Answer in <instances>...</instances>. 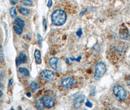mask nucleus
I'll list each match as a JSON object with an SVG mask.
<instances>
[{"instance_id": "nucleus-8", "label": "nucleus", "mask_w": 130, "mask_h": 110, "mask_svg": "<svg viewBox=\"0 0 130 110\" xmlns=\"http://www.w3.org/2000/svg\"><path fill=\"white\" fill-rule=\"evenodd\" d=\"M58 62H59V59L56 57H51L49 60V64L51 68L54 70H56V71L58 70Z\"/></svg>"}, {"instance_id": "nucleus-21", "label": "nucleus", "mask_w": 130, "mask_h": 110, "mask_svg": "<svg viewBox=\"0 0 130 110\" xmlns=\"http://www.w3.org/2000/svg\"><path fill=\"white\" fill-rule=\"evenodd\" d=\"M43 31L45 32L47 29V22L45 19H43Z\"/></svg>"}, {"instance_id": "nucleus-5", "label": "nucleus", "mask_w": 130, "mask_h": 110, "mask_svg": "<svg viewBox=\"0 0 130 110\" xmlns=\"http://www.w3.org/2000/svg\"><path fill=\"white\" fill-rule=\"evenodd\" d=\"M28 62V57L25 52L22 51L19 54V55L16 59V64L17 66H19L23 63Z\"/></svg>"}, {"instance_id": "nucleus-1", "label": "nucleus", "mask_w": 130, "mask_h": 110, "mask_svg": "<svg viewBox=\"0 0 130 110\" xmlns=\"http://www.w3.org/2000/svg\"><path fill=\"white\" fill-rule=\"evenodd\" d=\"M67 16L66 12L61 9L54 10L51 14V21L52 24L56 26H61L66 22Z\"/></svg>"}, {"instance_id": "nucleus-13", "label": "nucleus", "mask_w": 130, "mask_h": 110, "mask_svg": "<svg viewBox=\"0 0 130 110\" xmlns=\"http://www.w3.org/2000/svg\"><path fill=\"white\" fill-rule=\"evenodd\" d=\"M19 12L23 15H28L29 13V10L26 7L20 6L19 8Z\"/></svg>"}, {"instance_id": "nucleus-15", "label": "nucleus", "mask_w": 130, "mask_h": 110, "mask_svg": "<svg viewBox=\"0 0 130 110\" xmlns=\"http://www.w3.org/2000/svg\"><path fill=\"white\" fill-rule=\"evenodd\" d=\"M36 107L39 110H43L44 107L43 101L41 100H38L36 102Z\"/></svg>"}, {"instance_id": "nucleus-14", "label": "nucleus", "mask_w": 130, "mask_h": 110, "mask_svg": "<svg viewBox=\"0 0 130 110\" xmlns=\"http://www.w3.org/2000/svg\"><path fill=\"white\" fill-rule=\"evenodd\" d=\"M18 71H19V72L20 73H23L24 74V75H25L26 76H29V71L27 68L20 67V68H19Z\"/></svg>"}, {"instance_id": "nucleus-9", "label": "nucleus", "mask_w": 130, "mask_h": 110, "mask_svg": "<svg viewBox=\"0 0 130 110\" xmlns=\"http://www.w3.org/2000/svg\"><path fill=\"white\" fill-rule=\"evenodd\" d=\"M84 96L83 95H80L78 96L74 100L73 103L74 107L75 109H78L81 106L82 103L84 100Z\"/></svg>"}, {"instance_id": "nucleus-2", "label": "nucleus", "mask_w": 130, "mask_h": 110, "mask_svg": "<svg viewBox=\"0 0 130 110\" xmlns=\"http://www.w3.org/2000/svg\"><path fill=\"white\" fill-rule=\"evenodd\" d=\"M113 93L118 101L124 100L127 97V93L125 90L121 86L116 85L113 87Z\"/></svg>"}, {"instance_id": "nucleus-23", "label": "nucleus", "mask_w": 130, "mask_h": 110, "mask_svg": "<svg viewBox=\"0 0 130 110\" xmlns=\"http://www.w3.org/2000/svg\"><path fill=\"white\" fill-rule=\"evenodd\" d=\"M4 54L3 53L0 54V62H2L4 61Z\"/></svg>"}, {"instance_id": "nucleus-16", "label": "nucleus", "mask_w": 130, "mask_h": 110, "mask_svg": "<svg viewBox=\"0 0 130 110\" xmlns=\"http://www.w3.org/2000/svg\"><path fill=\"white\" fill-rule=\"evenodd\" d=\"M30 87L32 91H35L39 88V85L37 82H32L31 83V84L30 85Z\"/></svg>"}, {"instance_id": "nucleus-33", "label": "nucleus", "mask_w": 130, "mask_h": 110, "mask_svg": "<svg viewBox=\"0 0 130 110\" xmlns=\"http://www.w3.org/2000/svg\"><path fill=\"white\" fill-rule=\"evenodd\" d=\"M15 0V1H17L18 0Z\"/></svg>"}, {"instance_id": "nucleus-28", "label": "nucleus", "mask_w": 130, "mask_h": 110, "mask_svg": "<svg viewBox=\"0 0 130 110\" xmlns=\"http://www.w3.org/2000/svg\"><path fill=\"white\" fill-rule=\"evenodd\" d=\"M127 84H128V85L130 86V77L128 78L127 80Z\"/></svg>"}, {"instance_id": "nucleus-31", "label": "nucleus", "mask_w": 130, "mask_h": 110, "mask_svg": "<svg viewBox=\"0 0 130 110\" xmlns=\"http://www.w3.org/2000/svg\"><path fill=\"white\" fill-rule=\"evenodd\" d=\"M2 84H1V83L0 82V87H2Z\"/></svg>"}, {"instance_id": "nucleus-29", "label": "nucleus", "mask_w": 130, "mask_h": 110, "mask_svg": "<svg viewBox=\"0 0 130 110\" xmlns=\"http://www.w3.org/2000/svg\"><path fill=\"white\" fill-rule=\"evenodd\" d=\"M27 96L29 97H30L31 96V94L30 93V92H28L27 93Z\"/></svg>"}, {"instance_id": "nucleus-24", "label": "nucleus", "mask_w": 130, "mask_h": 110, "mask_svg": "<svg viewBox=\"0 0 130 110\" xmlns=\"http://www.w3.org/2000/svg\"><path fill=\"white\" fill-rule=\"evenodd\" d=\"M52 5V0H48L47 4V7H51Z\"/></svg>"}, {"instance_id": "nucleus-32", "label": "nucleus", "mask_w": 130, "mask_h": 110, "mask_svg": "<svg viewBox=\"0 0 130 110\" xmlns=\"http://www.w3.org/2000/svg\"><path fill=\"white\" fill-rule=\"evenodd\" d=\"M1 45H0V51H1Z\"/></svg>"}, {"instance_id": "nucleus-18", "label": "nucleus", "mask_w": 130, "mask_h": 110, "mask_svg": "<svg viewBox=\"0 0 130 110\" xmlns=\"http://www.w3.org/2000/svg\"><path fill=\"white\" fill-rule=\"evenodd\" d=\"M9 13L10 15L12 18H15L17 15L16 8L14 7H12L10 8L9 10Z\"/></svg>"}, {"instance_id": "nucleus-11", "label": "nucleus", "mask_w": 130, "mask_h": 110, "mask_svg": "<svg viewBox=\"0 0 130 110\" xmlns=\"http://www.w3.org/2000/svg\"><path fill=\"white\" fill-rule=\"evenodd\" d=\"M34 57L35 59L36 63L38 64H41L42 63L41 54L39 50L36 49L34 52Z\"/></svg>"}, {"instance_id": "nucleus-10", "label": "nucleus", "mask_w": 130, "mask_h": 110, "mask_svg": "<svg viewBox=\"0 0 130 110\" xmlns=\"http://www.w3.org/2000/svg\"><path fill=\"white\" fill-rule=\"evenodd\" d=\"M120 37L123 39L126 40L129 37V33L126 27L121 28L120 30Z\"/></svg>"}, {"instance_id": "nucleus-27", "label": "nucleus", "mask_w": 130, "mask_h": 110, "mask_svg": "<svg viewBox=\"0 0 130 110\" xmlns=\"http://www.w3.org/2000/svg\"><path fill=\"white\" fill-rule=\"evenodd\" d=\"M11 3L12 4H16L17 3V1H15L14 0H11Z\"/></svg>"}, {"instance_id": "nucleus-7", "label": "nucleus", "mask_w": 130, "mask_h": 110, "mask_svg": "<svg viewBox=\"0 0 130 110\" xmlns=\"http://www.w3.org/2000/svg\"><path fill=\"white\" fill-rule=\"evenodd\" d=\"M75 83V81L71 77H67L64 79L62 82V86L65 88H69L72 87Z\"/></svg>"}, {"instance_id": "nucleus-3", "label": "nucleus", "mask_w": 130, "mask_h": 110, "mask_svg": "<svg viewBox=\"0 0 130 110\" xmlns=\"http://www.w3.org/2000/svg\"><path fill=\"white\" fill-rule=\"evenodd\" d=\"M107 70L106 66L103 62H99L97 63L95 67L94 78L96 80H99L102 77Z\"/></svg>"}, {"instance_id": "nucleus-26", "label": "nucleus", "mask_w": 130, "mask_h": 110, "mask_svg": "<svg viewBox=\"0 0 130 110\" xmlns=\"http://www.w3.org/2000/svg\"><path fill=\"white\" fill-rule=\"evenodd\" d=\"M13 83V79L12 78H11L9 80L8 82V86H11Z\"/></svg>"}, {"instance_id": "nucleus-6", "label": "nucleus", "mask_w": 130, "mask_h": 110, "mask_svg": "<svg viewBox=\"0 0 130 110\" xmlns=\"http://www.w3.org/2000/svg\"><path fill=\"white\" fill-rule=\"evenodd\" d=\"M42 101L44 107L48 108H51L53 107L55 105V102L53 99L48 96H44L43 98Z\"/></svg>"}, {"instance_id": "nucleus-19", "label": "nucleus", "mask_w": 130, "mask_h": 110, "mask_svg": "<svg viewBox=\"0 0 130 110\" xmlns=\"http://www.w3.org/2000/svg\"><path fill=\"white\" fill-rule=\"evenodd\" d=\"M37 39H38L39 45L40 46V47H42V42H43V37H42V36L39 33L37 34Z\"/></svg>"}, {"instance_id": "nucleus-30", "label": "nucleus", "mask_w": 130, "mask_h": 110, "mask_svg": "<svg viewBox=\"0 0 130 110\" xmlns=\"http://www.w3.org/2000/svg\"><path fill=\"white\" fill-rule=\"evenodd\" d=\"M2 95H3V93H2V91L0 90V98L2 96Z\"/></svg>"}, {"instance_id": "nucleus-20", "label": "nucleus", "mask_w": 130, "mask_h": 110, "mask_svg": "<svg viewBox=\"0 0 130 110\" xmlns=\"http://www.w3.org/2000/svg\"><path fill=\"white\" fill-rule=\"evenodd\" d=\"M23 2V4L26 6H31L33 3L32 0H24Z\"/></svg>"}, {"instance_id": "nucleus-17", "label": "nucleus", "mask_w": 130, "mask_h": 110, "mask_svg": "<svg viewBox=\"0 0 130 110\" xmlns=\"http://www.w3.org/2000/svg\"><path fill=\"white\" fill-rule=\"evenodd\" d=\"M13 29L15 33L18 35H21L23 32V29L17 25L13 26Z\"/></svg>"}, {"instance_id": "nucleus-12", "label": "nucleus", "mask_w": 130, "mask_h": 110, "mask_svg": "<svg viewBox=\"0 0 130 110\" xmlns=\"http://www.w3.org/2000/svg\"><path fill=\"white\" fill-rule=\"evenodd\" d=\"M14 22L15 24L17 26H18L22 28V29L24 28V27H25V22L24 21V20H22V19H21L20 18H19V17L16 18L15 19Z\"/></svg>"}, {"instance_id": "nucleus-22", "label": "nucleus", "mask_w": 130, "mask_h": 110, "mask_svg": "<svg viewBox=\"0 0 130 110\" xmlns=\"http://www.w3.org/2000/svg\"><path fill=\"white\" fill-rule=\"evenodd\" d=\"M86 105L87 107H89V108H91L92 107V104L88 100H87V102L86 103Z\"/></svg>"}, {"instance_id": "nucleus-25", "label": "nucleus", "mask_w": 130, "mask_h": 110, "mask_svg": "<svg viewBox=\"0 0 130 110\" xmlns=\"http://www.w3.org/2000/svg\"><path fill=\"white\" fill-rule=\"evenodd\" d=\"M76 34L78 36H81V35L82 34V31L81 29H80L78 32H76Z\"/></svg>"}, {"instance_id": "nucleus-4", "label": "nucleus", "mask_w": 130, "mask_h": 110, "mask_svg": "<svg viewBox=\"0 0 130 110\" xmlns=\"http://www.w3.org/2000/svg\"><path fill=\"white\" fill-rule=\"evenodd\" d=\"M40 77L42 80L45 82H50L54 78V73L50 70H45L40 73Z\"/></svg>"}]
</instances>
